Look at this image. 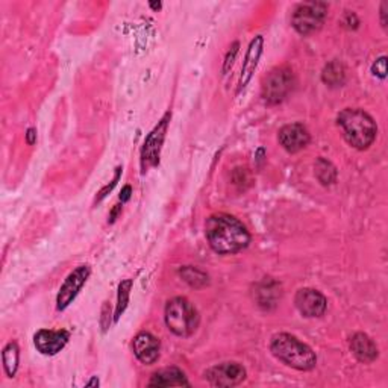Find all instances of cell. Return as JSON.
Returning a JSON list of instances; mask_svg holds the SVG:
<instances>
[{
	"label": "cell",
	"mask_w": 388,
	"mask_h": 388,
	"mask_svg": "<svg viewBox=\"0 0 388 388\" xmlns=\"http://www.w3.org/2000/svg\"><path fill=\"white\" fill-rule=\"evenodd\" d=\"M295 87V76L288 67L272 70L263 82V98L267 103L276 105L284 100Z\"/></svg>",
	"instance_id": "6"
},
{
	"label": "cell",
	"mask_w": 388,
	"mask_h": 388,
	"mask_svg": "<svg viewBox=\"0 0 388 388\" xmlns=\"http://www.w3.org/2000/svg\"><path fill=\"white\" fill-rule=\"evenodd\" d=\"M296 308L303 317H322L326 311L327 302L320 291L314 288H302L295 298Z\"/></svg>",
	"instance_id": "10"
},
{
	"label": "cell",
	"mask_w": 388,
	"mask_h": 388,
	"mask_svg": "<svg viewBox=\"0 0 388 388\" xmlns=\"http://www.w3.org/2000/svg\"><path fill=\"white\" fill-rule=\"evenodd\" d=\"M338 126H342L347 143L358 150L369 149L378 134L373 117L358 108H346L337 117Z\"/></svg>",
	"instance_id": "2"
},
{
	"label": "cell",
	"mask_w": 388,
	"mask_h": 388,
	"mask_svg": "<svg viewBox=\"0 0 388 388\" xmlns=\"http://www.w3.org/2000/svg\"><path fill=\"white\" fill-rule=\"evenodd\" d=\"M131 193H132V188L129 187V185H126V187L123 188V190H122V194H120V201H122V204L126 202V201H129V197H131Z\"/></svg>",
	"instance_id": "25"
},
{
	"label": "cell",
	"mask_w": 388,
	"mask_h": 388,
	"mask_svg": "<svg viewBox=\"0 0 388 388\" xmlns=\"http://www.w3.org/2000/svg\"><path fill=\"white\" fill-rule=\"evenodd\" d=\"M88 276H90L88 266H79L67 276V279L64 280V284L61 285L60 293H58V298H56V308L58 310L63 311L68 307L70 303L73 302V299L78 296L80 288L84 287Z\"/></svg>",
	"instance_id": "9"
},
{
	"label": "cell",
	"mask_w": 388,
	"mask_h": 388,
	"mask_svg": "<svg viewBox=\"0 0 388 388\" xmlns=\"http://www.w3.org/2000/svg\"><path fill=\"white\" fill-rule=\"evenodd\" d=\"M350 350L361 362H373L378 358V347H376L373 340L362 332H357L350 338Z\"/></svg>",
	"instance_id": "15"
},
{
	"label": "cell",
	"mask_w": 388,
	"mask_h": 388,
	"mask_svg": "<svg viewBox=\"0 0 388 388\" xmlns=\"http://www.w3.org/2000/svg\"><path fill=\"white\" fill-rule=\"evenodd\" d=\"M68 340H70V334L64 331V329H61V331L41 329V331L35 334L33 343H35V347H37L38 352H41L43 355L52 357L65 347Z\"/></svg>",
	"instance_id": "12"
},
{
	"label": "cell",
	"mask_w": 388,
	"mask_h": 388,
	"mask_svg": "<svg viewBox=\"0 0 388 388\" xmlns=\"http://www.w3.org/2000/svg\"><path fill=\"white\" fill-rule=\"evenodd\" d=\"M120 176H122V167H117V169H115V174H114V179L111 181V184H108L107 187L102 188V190L99 192V194H98V197H96V202L103 201V199L107 197V196L112 192V188L117 185V182L120 181Z\"/></svg>",
	"instance_id": "22"
},
{
	"label": "cell",
	"mask_w": 388,
	"mask_h": 388,
	"mask_svg": "<svg viewBox=\"0 0 388 388\" xmlns=\"http://www.w3.org/2000/svg\"><path fill=\"white\" fill-rule=\"evenodd\" d=\"M206 240L211 249L220 255H234L246 249L251 243V234L240 220L229 214H214L205 225Z\"/></svg>",
	"instance_id": "1"
},
{
	"label": "cell",
	"mask_w": 388,
	"mask_h": 388,
	"mask_svg": "<svg viewBox=\"0 0 388 388\" xmlns=\"http://www.w3.org/2000/svg\"><path fill=\"white\" fill-rule=\"evenodd\" d=\"M205 379L213 387H235L246 379V370L238 362H221L205 372Z\"/></svg>",
	"instance_id": "8"
},
{
	"label": "cell",
	"mask_w": 388,
	"mask_h": 388,
	"mask_svg": "<svg viewBox=\"0 0 388 388\" xmlns=\"http://www.w3.org/2000/svg\"><path fill=\"white\" fill-rule=\"evenodd\" d=\"M26 140H28V143H29V145H33V143H35V140H37V131H35L33 127L28 129Z\"/></svg>",
	"instance_id": "26"
},
{
	"label": "cell",
	"mask_w": 388,
	"mask_h": 388,
	"mask_svg": "<svg viewBox=\"0 0 388 388\" xmlns=\"http://www.w3.org/2000/svg\"><path fill=\"white\" fill-rule=\"evenodd\" d=\"M170 112L162 117L159 123L155 126L154 131H152L146 141L145 146L141 149V167L146 172L149 167H155L159 162V155H161V147L164 143V138H166L167 132V126L170 122Z\"/></svg>",
	"instance_id": "7"
},
{
	"label": "cell",
	"mask_w": 388,
	"mask_h": 388,
	"mask_svg": "<svg viewBox=\"0 0 388 388\" xmlns=\"http://www.w3.org/2000/svg\"><path fill=\"white\" fill-rule=\"evenodd\" d=\"M279 143L290 154H296L308 146L310 132L302 123H291L279 131Z\"/></svg>",
	"instance_id": "11"
},
{
	"label": "cell",
	"mask_w": 388,
	"mask_h": 388,
	"mask_svg": "<svg viewBox=\"0 0 388 388\" xmlns=\"http://www.w3.org/2000/svg\"><path fill=\"white\" fill-rule=\"evenodd\" d=\"M19 346L17 343L11 342L5 346L4 352H2V360H4V366H5V370H6V374L9 376V378H14L16 376V372L19 369V358H20V354H19Z\"/></svg>",
	"instance_id": "18"
},
{
	"label": "cell",
	"mask_w": 388,
	"mask_h": 388,
	"mask_svg": "<svg viewBox=\"0 0 388 388\" xmlns=\"http://www.w3.org/2000/svg\"><path fill=\"white\" fill-rule=\"evenodd\" d=\"M166 325L178 337H190L199 326V313L185 298H174L166 307Z\"/></svg>",
	"instance_id": "4"
},
{
	"label": "cell",
	"mask_w": 388,
	"mask_h": 388,
	"mask_svg": "<svg viewBox=\"0 0 388 388\" xmlns=\"http://www.w3.org/2000/svg\"><path fill=\"white\" fill-rule=\"evenodd\" d=\"M131 288H132V280L126 279L119 285V295H117V307H115V314H114V320L117 322L125 313L127 303H129V295H131Z\"/></svg>",
	"instance_id": "21"
},
{
	"label": "cell",
	"mask_w": 388,
	"mask_h": 388,
	"mask_svg": "<svg viewBox=\"0 0 388 388\" xmlns=\"http://www.w3.org/2000/svg\"><path fill=\"white\" fill-rule=\"evenodd\" d=\"M88 385H99V381H96V379H94V381H91Z\"/></svg>",
	"instance_id": "29"
},
{
	"label": "cell",
	"mask_w": 388,
	"mask_h": 388,
	"mask_svg": "<svg viewBox=\"0 0 388 388\" xmlns=\"http://www.w3.org/2000/svg\"><path fill=\"white\" fill-rule=\"evenodd\" d=\"M238 47H240V44H238V43H234V44H232L231 51H229V52H228V55H226L225 65H223V73H226L228 70L232 67L234 60H235V56H237V53H238Z\"/></svg>",
	"instance_id": "24"
},
{
	"label": "cell",
	"mask_w": 388,
	"mask_h": 388,
	"mask_svg": "<svg viewBox=\"0 0 388 388\" xmlns=\"http://www.w3.org/2000/svg\"><path fill=\"white\" fill-rule=\"evenodd\" d=\"M322 79L325 84H327L329 87H340L345 84V79H346V73H345V67L337 63V61H332L329 63L323 73H322Z\"/></svg>",
	"instance_id": "17"
},
{
	"label": "cell",
	"mask_w": 388,
	"mask_h": 388,
	"mask_svg": "<svg viewBox=\"0 0 388 388\" xmlns=\"http://www.w3.org/2000/svg\"><path fill=\"white\" fill-rule=\"evenodd\" d=\"M150 6L154 9H159L161 8V4H150Z\"/></svg>",
	"instance_id": "28"
},
{
	"label": "cell",
	"mask_w": 388,
	"mask_h": 388,
	"mask_svg": "<svg viewBox=\"0 0 388 388\" xmlns=\"http://www.w3.org/2000/svg\"><path fill=\"white\" fill-rule=\"evenodd\" d=\"M327 16V5L323 2L300 4L291 16V25L300 35L319 31Z\"/></svg>",
	"instance_id": "5"
},
{
	"label": "cell",
	"mask_w": 388,
	"mask_h": 388,
	"mask_svg": "<svg viewBox=\"0 0 388 388\" xmlns=\"http://www.w3.org/2000/svg\"><path fill=\"white\" fill-rule=\"evenodd\" d=\"M263 46H264V38L261 35H256V37L252 40L248 53H246L243 68H241V76L238 82V93L249 84L255 70L258 67V63H260V58L263 55Z\"/></svg>",
	"instance_id": "14"
},
{
	"label": "cell",
	"mask_w": 388,
	"mask_h": 388,
	"mask_svg": "<svg viewBox=\"0 0 388 388\" xmlns=\"http://www.w3.org/2000/svg\"><path fill=\"white\" fill-rule=\"evenodd\" d=\"M190 387L184 372L176 367H167L155 372L149 381V387Z\"/></svg>",
	"instance_id": "16"
},
{
	"label": "cell",
	"mask_w": 388,
	"mask_h": 388,
	"mask_svg": "<svg viewBox=\"0 0 388 388\" xmlns=\"http://www.w3.org/2000/svg\"><path fill=\"white\" fill-rule=\"evenodd\" d=\"M122 213V205H115L114 209L111 211V216H110V223H114L117 216H119Z\"/></svg>",
	"instance_id": "27"
},
{
	"label": "cell",
	"mask_w": 388,
	"mask_h": 388,
	"mask_svg": "<svg viewBox=\"0 0 388 388\" xmlns=\"http://www.w3.org/2000/svg\"><path fill=\"white\" fill-rule=\"evenodd\" d=\"M181 276L184 278V280L187 282V284H190L192 287L194 288H202V287H206L208 285V275L204 273L202 270H199L196 267H192V266H187V267H182L179 270Z\"/></svg>",
	"instance_id": "19"
},
{
	"label": "cell",
	"mask_w": 388,
	"mask_h": 388,
	"mask_svg": "<svg viewBox=\"0 0 388 388\" xmlns=\"http://www.w3.org/2000/svg\"><path fill=\"white\" fill-rule=\"evenodd\" d=\"M372 72L374 76H378L384 79L387 76V58L381 56L379 60H376V63L372 65Z\"/></svg>",
	"instance_id": "23"
},
{
	"label": "cell",
	"mask_w": 388,
	"mask_h": 388,
	"mask_svg": "<svg viewBox=\"0 0 388 388\" xmlns=\"http://www.w3.org/2000/svg\"><path fill=\"white\" fill-rule=\"evenodd\" d=\"M159 340L149 332H140L132 342L134 355L147 366L159 358Z\"/></svg>",
	"instance_id": "13"
},
{
	"label": "cell",
	"mask_w": 388,
	"mask_h": 388,
	"mask_svg": "<svg viewBox=\"0 0 388 388\" xmlns=\"http://www.w3.org/2000/svg\"><path fill=\"white\" fill-rule=\"evenodd\" d=\"M315 176L323 185H331L337 179V170L331 162L325 158H319L315 162Z\"/></svg>",
	"instance_id": "20"
},
{
	"label": "cell",
	"mask_w": 388,
	"mask_h": 388,
	"mask_svg": "<svg viewBox=\"0 0 388 388\" xmlns=\"http://www.w3.org/2000/svg\"><path fill=\"white\" fill-rule=\"evenodd\" d=\"M270 350L279 361L300 372L313 370L317 364V357L313 349L291 334L280 332L273 335L270 342Z\"/></svg>",
	"instance_id": "3"
}]
</instances>
